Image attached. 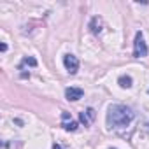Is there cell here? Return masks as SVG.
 Returning a JSON list of instances; mask_svg holds the SVG:
<instances>
[{
    "instance_id": "6da1fadb",
    "label": "cell",
    "mask_w": 149,
    "mask_h": 149,
    "mask_svg": "<svg viewBox=\"0 0 149 149\" xmlns=\"http://www.w3.org/2000/svg\"><path fill=\"white\" fill-rule=\"evenodd\" d=\"M133 118H135V114L130 107L114 104L107 111V126L109 128H126L133 121Z\"/></svg>"
},
{
    "instance_id": "7a4b0ae2",
    "label": "cell",
    "mask_w": 149,
    "mask_h": 149,
    "mask_svg": "<svg viewBox=\"0 0 149 149\" xmlns=\"http://www.w3.org/2000/svg\"><path fill=\"white\" fill-rule=\"evenodd\" d=\"M133 56H135V58H144V56H147V44L144 42L142 32H137V33H135V40H133Z\"/></svg>"
},
{
    "instance_id": "3957f363",
    "label": "cell",
    "mask_w": 149,
    "mask_h": 149,
    "mask_svg": "<svg viewBox=\"0 0 149 149\" xmlns=\"http://www.w3.org/2000/svg\"><path fill=\"white\" fill-rule=\"evenodd\" d=\"M63 65H65V68H67V72L70 74V76L77 74V70H79V60H77V56H74L70 53L63 56Z\"/></svg>"
},
{
    "instance_id": "277c9868",
    "label": "cell",
    "mask_w": 149,
    "mask_h": 149,
    "mask_svg": "<svg viewBox=\"0 0 149 149\" xmlns=\"http://www.w3.org/2000/svg\"><path fill=\"white\" fill-rule=\"evenodd\" d=\"M83 95H84V91H83L81 88H74V86H70V88L65 90V98H67L68 102H77L79 98H83Z\"/></svg>"
},
{
    "instance_id": "5b68a950",
    "label": "cell",
    "mask_w": 149,
    "mask_h": 149,
    "mask_svg": "<svg viewBox=\"0 0 149 149\" xmlns=\"http://www.w3.org/2000/svg\"><path fill=\"white\" fill-rule=\"evenodd\" d=\"M102 28H104V19L100 16H93L91 21H90V32L93 35H100L102 33Z\"/></svg>"
},
{
    "instance_id": "8992f818",
    "label": "cell",
    "mask_w": 149,
    "mask_h": 149,
    "mask_svg": "<svg viewBox=\"0 0 149 149\" xmlns=\"http://www.w3.org/2000/svg\"><path fill=\"white\" fill-rule=\"evenodd\" d=\"M61 126H63L67 132H76V130H77V123L70 119V114H68V112H63V114H61Z\"/></svg>"
},
{
    "instance_id": "52a82bcc",
    "label": "cell",
    "mask_w": 149,
    "mask_h": 149,
    "mask_svg": "<svg viewBox=\"0 0 149 149\" xmlns=\"http://www.w3.org/2000/svg\"><path fill=\"white\" fill-rule=\"evenodd\" d=\"M95 109H86V111H83L81 114H79V119H81V123H84V126H88V125H91V121L95 119Z\"/></svg>"
},
{
    "instance_id": "ba28073f",
    "label": "cell",
    "mask_w": 149,
    "mask_h": 149,
    "mask_svg": "<svg viewBox=\"0 0 149 149\" xmlns=\"http://www.w3.org/2000/svg\"><path fill=\"white\" fill-rule=\"evenodd\" d=\"M118 84H119L121 88L128 90V88H132L133 81H132V77H130V76H119V79H118Z\"/></svg>"
},
{
    "instance_id": "9c48e42d",
    "label": "cell",
    "mask_w": 149,
    "mask_h": 149,
    "mask_svg": "<svg viewBox=\"0 0 149 149\" xmlns=\"http://www.w3.org/2000/svg\"><path fill=\"white\" fill-rule=\"evenodd\" d=\"M23 65H30V67H35V65H37V60H35V58H32V56H28V58H25V60L21 61V65H19V67H23Z\"/></svg>"
},
{
    "instance_id": "30bf717a",
    "label": "cell",
    "mask_w": 149,
    "mask_h": 149,
    "mask_svg": "<svg viewBox=\"0 0 149 149\" xmlns=\"http://www.w3.org/2000/svg\"><path fill=\"white\" fill-rule=\"evenodd\" d=\"M53 149H63V147H61L60 144H54V146H53Z\"/></svg>"
},
{
    "instance_id": "8fae6325",
    "label": "cell",
    "mask_w": 149,
    "mask_h": 149,
    "mask_svg": "<svg viewBox=\"0 0 149 149\" xmlns=\"http://www.w3.org/2000/svg\"><path fill=\"white\" fill-rule=\"evenodd\" d=\"M111 149H116V147H111Z\"/></svg>"
},
{
    "instance_id": "7c38bea8",
    "label": "cell",
    "mask_w": 149,
    "mask_h": 149,
    "mask_svg": "<svg viewBox=\"0 0 149 149\" xmlns=\"http://www.w3.org/2000/svg\"><path fill=\"white\" fill-rule=\"evenodd\" d=\"M147 126H149V123H147Z\"/></svg>"
},
{
    "instance_id": "4fadbf2b",
    "label": "cell",
    "mask_w": 149,
    "mask_h": 149,
    "mask_svg": "<svg viewBox=\"0 0 149 149\" xmlns=\"http://www.w3.org/2000/svg\"><path fill=\"white\" fill-rule=\"evenodd\" d=\"M147 91H149V90H147Z\"/></svg>"
}]
</instances>
